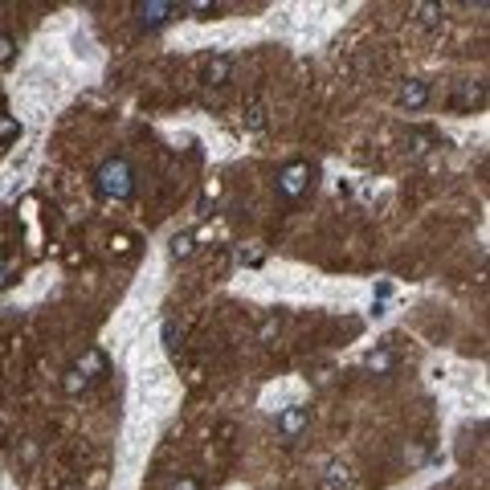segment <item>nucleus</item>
Returning a JSON list of instances; mask_svg holds the SVG:
<instances>
[{
    "label": "nucleus",
    "instance_id": "18",
    "mask_svg": "<svg viewBox=\"0 0 490 490\" xmlns=\"http://www.w3.org/2000/svg\"><path fill=\"white\" fill-rule=\"evenodd\" d=\"M163 343L176 348V323H163Z\"/></svg>",
    "mask_w": 490,
    "mask_h": 490
},
{
    "label": "nucleus",
    "instance_id": "14",
    "mask_svg": "<svg viewBox=\"0 0 490 490\" xmlns=\"http://www.w3.org/2000/svg\"><path fill=\"white\" fill-rule=\"evenodd\" d=\"M13 274H17V261H13V257H0V290L13 282Z\"/></svg>",
    "mask_w": 490,
    "mask_h": 490
},
{
    "label": "nucleus",
    "instance_id": "12",
    "mask_svg": "<svg viewBox=\"0 0 490 490\" xmlns=\"http://www.w3.org/2000/svg\"><path fill=\"white\" fill-rule=\"evenodd\" d=\"M368 368H376V372H388V368H393V355H388V351H372V355H368Z\"/></svg>",
    "mask_w": 490,
    "mask_h": 490
},
{
    "label": "nucleus",
    "instance_id": "3",
    "mask_svg": "<svg viewBox=\"0 0 490 490\" xmlns=\"http://www.w3.org/2000/svg\"><path fill=\"white\" fill-rule=\"evenodd\" d=\"M135 13H139V21L147 25V29H160V25H168L172 17H180V13H184V4H168V0H151V4H139Z\"/></svg>",
    "mask_w": 490,
    "mask_h": 490
},
{
    "label": "nucleus",
    "instance_id": "9",
    "mask_svg": "<svg viewBox=\"0 0 490 490\" xmlns=\"http://www.w3.org/2000/svg\"><path fill=\"white\" fill-rule=\"evenodd\" d=\"M327 486H331V490H335V486H348V466L331 462V466H327Z\"/></svg>",
    "mask_w": 490,
    "mask_h": 490
},
{
    "label": "nucleus",
    "instance_id": "13",
    "mask_svg": "<svg viewBox=\"0 0 490 490\" xmlns=\"http://www.w3.org/2000/svg\"><path fill=\"white\" fill-rule=\"evenodd\" d=\"M13 53H17V41H13L8 33H0V66H8V62H13Z\"/></svg>",
    "mask_w": 490,
    "mask_h": 490
},
{
    "label": "nucleus",
    "instance_id": "17",
    "mask_svg": "<svg viewBox=\"0 0 490 490\" xmlns=\"http://www.w3.org/2000/svg\"><path fill=\"white\" fill-rule=\"evenodd\" d=\"M250 127H254V131H261V127H266V111H261V107H254V111H250Z\"/></svg>",
    "mask_w": 490,
    "mask_h": 490
},
{
    "label": "nucleus",
    "instance_id": "6",
    "mask_svg": "<svg viewBox=\"0 0 490 490\" xmlns=\"http://www.w3.org/2000/svg\"><path fill=\"white\" fill-rule=\"evenodd\" d=\"M303 429H306V409H299V404H294V409H286V413L278 417V433H282V437H299Z\"/></svg>",
    "mask_w": 490,
    "mask_h": 490
},
{
    "label": "nucleus",
    "instance_id": "11",
    "mask_svg": "<svg viewBox=\"0 0 490 490\" xmlns=\"http://www.w3.org/2000/svg\"><path fill=\"white\" fill-rule=\"evenodd\" d=\"M188 254H192V237L176 233V237H172V257H188Z\"/></svg>",
    "mask_w": 490,
    "mask_h": 490
},
{
    "label": "nucleus",
    "instance_id": "4",
    "mask_svg": "<svg viewBox=\"0 0 490 490\" xmlns=\"http://www.w3.org/2000/svg\"><path fill=\"white\" fill-rule=\"evenodd\" d=\"M90 368H107V360H102L98 351H90V355H86V364H78V368H70V372H66V393H78V388H86V384L94 380Z\"/></svg>",
    "mask_w": 490,
    "mask_h": 490
},
{
    "label": "nucleus",
    "instance_id": "2",
    "mask_svg": "<svg viewBox=\"0 0 490 490\" xmlns=\"http://www.w3.org/2000/svg\"><path fill=\"white\" fill-rule=\"evenodd\" d=\"M311 180H315V168L311 163H286L278 172V192L282 196H303L306 188H311Z\"/></svg>",
    "mask_w": 490,
    "mask_h": 490
},
{
    "label": "nucleus",
    "instance_id": "1",
    "mask_svg": "<svg viewBox=\"0 0 490 490\" xmlns=\"http://www.w3.org/2000/svg\"><path fill=\"white\" fill-rule=\"evenodd\" d=\"M94 184H98V192L107 196V200H127L131 192H135V172H131V163L127 160H107L102 168H98V176H94Z\"/></svg>",
    "mask_w": 490,
    "mask_h": 490
},
{
    "label": "nucleus",
    "instance_id": "7",
    "mask_svg": "<svg viewBox=\"0 0 490 490\" xmlns=\"http://www.w3.org/2000/svg\"><path fill=\"white\" fill-rule=\"evenodd\" d=\"M454 107H482V86H462L454 94Z\"/></svg>",
    "mask_w": 490,
    "mask_h": 490
},
{
    "label": "nucleus",
    "instance_id": "16",
    "mask_svg": "<svg viewBox=\"0 0 490 490\" xmlns=\"http://www.w3.org/2000/svg\"><path fill=\"white\" fill-rule=\"evenodd\" d=\"M282 331V323L278 319H266V323H261V331H257V335H261V339H270V335H278Z\"/></svg>",
    "mask_w": 490,
    "mask_h": 490
},
{
    "label": "nucleus",
    "instance_id": "8",
    "mask_svg": "<svg viewBox=\"0 0 490 490\" xmlns=\"http://www.w3.org/2000/svg\"><path fill=\"white\" fill-rule=\"evenodd\" d=\"M229 70H233V66H229V57H217V62H209L205 78H209V82H225V78H229Z\"/></svg>",
    "mask_w": 490,
    "mask_h": 490
},
{
    "label": "nucleus",
    "instance_id": "10",
    "mask_svg": "<svg viewBox=\"0 0 490 490\" xmlns=\"http://www.w3.org/2000/svg\"><path fill=\"white\" fill-rule=\"evenodd\" d=\"M17 135H21V123H17L13 115H4V118H0V143L17 139Z\"/></svg>",
    "mask_w": 490,
    "mask_h": 490
},
{
    "label": "nucleus",
    "instance_id": "5",
    "mask_svg": "<svg viewBox=\"0 0 490 490\" xmlns=\"http://www.w3.org/2000/svg\"><path fill=\"white\" fill-rule=\"evenodd\" d=\"M397 98H400V107L417 111V107H425V102H429V86H425L421 78H413V82H404V86H400Z\"/></svg>",
    "mask_w": 490,
    "mask_h": 490
},
{
    "label": "nucleus",
    "instance_id": "19",
    "mask_svg": "<svg viewBox=\"0 0 490 490\" xmlns=\"http://www.w3.org/2000/svg\"><path fill=\"white\" fill-rule=\"evenodd\" d=\"M172 490H205V486H200L196 478H180V482H176V486H172Z\"/></svg>",
    "mask_w": 490,
    "mask_h": 490
},
{
    "label": "nucleus",
    "instance_id": "15",
    "mask_svg": "<svg viewBox=\"0 0 490 490\" xmlns=\"http://www.w3.org/2000/svg\"><path fill=\"white\" fill-rule=\"evenodd\" d=\"M413 13H417V17H421L425 25H433V21H437V8H433V4H413Z\"/></svg>",
    "mask_w": 490,
    "mask_h": 490
}]
</instances>
